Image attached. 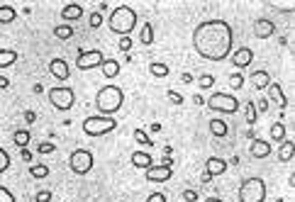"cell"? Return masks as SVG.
Here are the masks:
<instances>
[{
	"instance_id": "cell-16",
	"label": "cell",
	"mask_w": 295,
	"mask_h": 202,
	"mask_svg": "<svg viewBox=\"0 0 295 202\" xmlns=\"http://www.w3.org/2000/svg\"><path fill=\"white\" fill-rule=\"evenodd\" d=\"M251 85H254L256 90H266V88L271 85L268 71H254V73H251Z\"/></svg>"
},
{
	"instance_id": "cell-27",
	"label": "cell",
	"mask_w": 295,
	"mask_h": 202,
	"mask_svg": "<svg viewBox=\"0 0 295 202\" xmlns=\"http://www.w3.org/2000/svg\"><path fill=\"white\" fill-rule=\"evenodd\" d=\"M54 37L56 39H71L74 37V27L71 25H56L54 27Z\"/></svg>"
},
{
	"instance_id": "cell-9",
	"label": "cell",
	"mask_w": 295,
	"mask_h": 202,
	"mask_svg": "<svg viewBox=\"0 0 295 202\" xmlns=\"http://www.w3.org/2000/svg\"><path fill=\"white\" fill-rule=\"evenodd\" d=\"M103 61H105L103 51H98V49H90V51H80V54H78V61H76V66L80 68V71H90V68L103 66Z\"/></svg>"
},
{
	"instance_id": "cell-31",
	"label": "cell",
	"mask_w": 295,
	"mask_h": 202,
	"mask_svg": "<svg viewBox=\"0 0 295 202\" xmlns=\"http://www.w3.org/2000/svg\"><path fill=\"white\" fill-rule=\"evenodd\" d=\"M154 42V27H151V22H147L144 27H142V44H151Z\"/></svg>"
},
{
	"instance_id": "cell-7",
	"label": "cell",
	"mask_w": 295,
	"mask_h": 202,
	"mask_svg": "<svg viewBox=\"0 0 295 202\" xmlns=\"http://www.w3.org/2000/svg\"><path fill=\"white\" fill-rule=\"evenodd\" d=\"M49 102L56 107V110H61V112H66V110H71L76 102V95L71 88H64V85H56V88H49Z\"/></svg>"
},
{
	"instance_id": "cell-25",
	"label": "cell",
	"mask_w": 295,
	"mask_h": 202,
	"mask_svg": "<svg viewBox=\"0 0 295 202\" xmlns=\"http://www.w3.org/2000/svg\"><path fill=\"white\" fill-rule=\"evenodd\" d=\"M15 17H17L15 7H10V5H0V25H10V22H15Z\"/></svg>"
},
{
	"instance_id": "cell-32",
	"label": "cell",
	"mask_w": 295,
	"mask_h": 202,
	"mask_svg": "<svg viewBox=\"0 0 295 202\" xmlns=\"http://www.w3.org/2000/svg\"><path fill=\"white\" fill-rule=\"evenodd\" d=\"M7 168H10V156H7V151L0 146V176H2Z\"/></svg>"
},
{
	"instance_id": "cell-22",
	"label": "cell",
	"mask_w": 295,
	"mask_h": 202,
	"mask_svg": "<svg viewBox=\"0 0 295 202\" xmlns=\"http://www.w3.org/2000/svg\"><path fill=\"white\" fill-rule=\"evenodd\" d=\"M278 158H281L283 163L293 161V141H291V139L281 141V151H278Z\"/></svg>"
},
{
	"instance_id": "cell-30",
	"label": "cell",
	"mask_w": 295,
	"mask_h": 202,
	"mask_svg": "<svg viewBox=\"0 0 295 202\" xmlns=\"http://www.w3.org/2000/svg\"><path fill=\"white\" fill-rule=\"evenodd\" d=\"M244 115H246V122H249V125H254V122H256V107H254V102H251V100H246V102H244Z\"/></svg>"
},
{
	"instance_id": "cell-26",
	"label": "cell",
	"mask_w": 295,
	"mask_h": 202,
	"mask_svg": "<svg viewBox=\"0 0 295 202\" xmlns=\"http://www.w3.org/2000/svg\"><path fill=\"white\" fill-rule=\"evenodd\" d=\"M149 73H151L154 78H166V76L171 73V68L166 66V64H159V61H154V64H149Z\"/></svg>"
},
{
	"instance_id": "cell-5",
	"label": "cell",
	"mask_w": 295,
	"mask_h": 202,
	"mask_svg": "<svg viewBox=\"0 0 295 202\" xmlns=\"http://www.w3.org/2000/svg\"><path fill=\"white\" fill-rule=\"evenodd\" d=\"M115 129H117V120L115 117L95 115V117H85L83 120V132L88 136H103L107 132H115Z\"/></svg>"
},
{
	"instance_id": "cell-47",
	"label": "cell",
	"mask_w": 295,
	"mask_h": 202,
	"mask_svg": "<svg viewBox=\"0 0 295 202\" xmlns=\"http://www.w3.org/2000/svg\"><path fill=\"white\" fill-rule=\"evenodd\" d=\"M25 120H27V122H34V112H25Z\"/></svg>"
},
{
	"instance_id": "cell-34",
	"label": "cell",
	"mask_w": 295,
	"mask_h": 202,
	"mask_svg": "<svg viewBox=\"0 0 295 202\" xmlns=\"http://www.w3.org/2000/svg\"><path fill=\"white\" fill-rule=\"evenodd\" d=\"M134 139H137L139 144H144V146H151V144H154V141L149 139V134L144 132V129H134Z\"/></svg>"
},
{
	"instance_id": "cell-48",
	"label": "cell",
	"mask_w": 295,
	"mask_h": 202,
	"mask_svg": "<svg viewBox=\"0 0 295 202\" xmlns=\"http://www.w3.org/2000/svg\"><path fill=\"white\" fill-rule=\"evenodd\" d=\"M0 88H7V78H2V76H0Z\"/></svg>"
},
{
	"instance_id": "cell-29",
	"label": "cell",
	"mask_w": 295,
	"mask_h": 202,
	"mask_svg": "<svg viewBox=\"0 0 295 202\" xmlns=\"http://www.w3.org/2000/svg\"><path fill=\"white\" fill-rule=\"evenodd\" d=\"M29 176H32V178H37V180H42V178H47V176H49V168H47L44 163H34V166L29 168Z\"/></svg>"
},
{
	"instance_id": "cell-18",
	"label": "cell",
	"mask_w": 295,
	"mask_h": 202,
	"mask_svg": "<svg viewBox=\"0 0 295 202\" xmlns=\"http://www.w3.org/2000/svg\"><path fill=\"white\" fill-rule=\"evenodd\" d=\"M132 166L147 171V168H151L154 163H151V156H149L147 151H134V153H132Z\"/></svg>"
},
{
	"instance_id": "cell-21",
	"label": "cell",
	"mask_w": 295,
	"mask_h": 202,
	"mask_svg": "<svg viewBox=\"0 0 295 202\" xmlns=\"http://www.w3.org/2000/svg\"><path fill=\"white\" fill-rule=\"evenodd\" d=\"M100 68H103V76H105V78H115V76L120 73V64H117L115 59H105Z\"/></svg>"
},
{
	"instance_id": "cell-49",
	"label": "cell",
	"mask_w": 295,
	"mask_h": 202,
	"mask_svg": "<svg viewBox=\"0 0 295 202\" xmlns=\"http://www.w3.org/2000/svg\"><path fill=\"white\" fill-rule=\"evenodd\" d=\"M205 202H224V200H220V198H208Z\"/></svg>"
},
{
	"instance_id": "cell-36",
	"label": "cell",
	"mask_w": 295,
	"mask_h": 202,
	"mask_svg": "<svg viewBox=\"0 0 295 202\" xmlns=\"http://www.w3.org/2000/svg\"><path fill=\"white\" fill-rule=\"evenodd\" d=\"M213 83H215V76H210V73L200 76V88H213Z\"/></svg>"
},
{
	"instance_id": "cell-42",
	"label": "cell",
	"mask_w": 295,
	"mask_h": 202,
	"mask_svg": "<svg viewBox=\"0 0 295 202\" xmlns=\"http://www.w3.org/2000/svg\"><path fill=\"white\" fill-rule=\"evenodd\" d=\"M254 107H259V112H268V100H266V98H261V100H259V105H254Z\"/></svg>"
},
{
	"instance_id": "cell-28",
	"label": "cell",
	"mask_w": 295,
	"mask_h": 202,
	"mask_svg": "<svg viewBox=\"0 0 295 202\" xmlns=\"http://www.w3.org/2000/svg\"><path fill=\"white\" fill-rule=\"evenodd\" d=\"M12 141H15L20 149H27V144H29V132H27V129H17V132L12 134Z\"/></svg>"
},
{
	"instance_id": "cell-23",
	"label": "cell",
	"mask_w": 295,
	"mask_h": 202,
	"mask_svg": "<svg viewBox=\"0 0 295 202\" xmlns=\"http://www.w3.org/2000/svg\"><path fill=\"white\" fill-rule=\"evenodd\" d=\"M268 134H271V139H273V141H286L288 132H286V125H283V122H273Z\"/></svg>"
},
{
	"instance_id": "cell-24",
	"label": "cell",
	"mask_w": 295,
	"mask_h": 202,
	"mask_svg": "<svg viewBox=\"0 0 295 202\" xmlns=\"http://www.w3.org/2000/svg\"><path fill=\"white\" fill-rule=\"evenodd\" d=\"M15 61H17V51H12V49H0V68L12 66Z\"/></svg>"
},
{
	"instance_id": "cell-15",
	"label": "cell",
	"mask_w": 295,
	"mask_h": 202,
	"mask_svg": "<svg viewBox=\"0 0 295 202\" xmlns=\"http://www.w3.org/2000/svg\"><path fill=\"white\" fill-rule=\"evenodd\" d=\"M249 153H251L254 158H266V156H271V144L264 141V139H254Z\"/></svg>"
},
{
	"instance_id": "cell-14",
	"label": "cell",
	"mask_w": 295,
	"mask_h": 202,
	"mask_svg": "<svg viewBox=\"0 0 295 202\" xmlns=\"http://www.w3.org/2000/svg\"><path fill=\"white\" fill-rule=\"evenodd\" d=\"M273 32H276V25H273L271 20H256V22H254V34H256L259 39H268Z\"/></svg>"
},
{
	"instance_id": "cell-33",
	"label": "cell",
	"mask_w": 295,
	"mask_h": 202,
	"mask_svg": "<svg viewBox=\"0 0 295 202\" xmlns=\"http://www.w3.org/2000/svg\"><path fill=\"white\" fill-rule=\"evenodd\" d=\"M229 85H232L234 90H239V88L244 85V76H241V73H232V76H229Z\"/></svg>"
},
{
	"instance_id": "cell-41",
	"label": "cell",
	"mask_w": 295,
	"mask_h": 202,
	"mask_svg": "<svg viewBox=\"0 0 295 202\" xmlns=\"http://www.w3.org/2000/svg\"><path fill=\"white\" fill-rule=\"evenodd\" d=\"M120 49H122V51H130V49H132V39H130V37L120 39Z\"/></svg>"
},
{
	"instance_id": "cell-38",
	"label": "cell",
	"mask_w": 295,
	"mask_h": 202,
	"mask_svg": "<svg viewBox=\"0 0 295 202\" xmlns=\"http://www.w3.org/2000/svg\"><path fill=\"white\" fill-rule=\"evenodd\" d=\"M166 98H168L173 105H181V102H183V95H178L176 90H168V93H166Z\"/></svg>"
},
{
	"instance_id": "cell-1",
	"label": "cell",
	"mask_w": 295,
	"mask_h": 202,
	"mask_svg": "<svg viewBox=\"0 0 295 202\" xmlns=\"http://www.w3.org/2000/svg\"><path fill=\"white\" fill-rule=\"evenodd\" d=\"M193 47L208 61H224L234 47V32L227 20H205L193 29Z\"/></svg>"
},
{
	"instance_id": "cell-11",
	"label": "cell",
	"mask_w": 295,
	"mask_h": 202,
	"mask_svg": "<svg viewBox=\"0 0 295 202\" xmlns=\"http://www.w3.org/2000/svg\"><path fill=\"white\" fill-rule=\"evenodd\" d=\"M49 73H52L56 80H69V78H71L69 64H66L64 59H52V61H49Z\"/></svg>"
},
{
	"instance_id": "cell-20",
	"label": "cell",
	"mask_w": 295,
	"mask_h": 202,
	"mask_svg": "<svg viewBox=\"0 0 295 202\" xmlns=\"http://www.w3.org/2000/svg\"><path fill=\"white\" fill-rule=\"evenodd\" d=\"M266 90H268V95H271L276 102H281V107H286V105H288V100H286V95H283V88H281L278 83H271Z\"/></svg>"
},
{
	"instance_id": "cell-12",
	"label": "cell",
	"mask_w": 295,
	"mask_h": 202,
	"mask_svg": "<svg viewBox=\"0 0 295 202\" xmlns=\"http://www.w3.org/2000/svg\"><path fill=\"white\" fill-rule=\"evenodd\" d=\"M171 168L168 166H151V168H147V180H151V183H166L168 178H171Z\"/></svg>"
},
{
	"instance_id": "cell-17",
	"label": "cell",
	"mask_w": 295,
	"mask_h": 202,
	"mask_svg": "<svg viewBox=\"0 0 295 202\" xmlns=\"http://www.w3.org/2000/svg\"><path fill=\"white\" fill-rule=\"evenodd\" d=\"M80 17H83V5H78V2L66 5V7L61 10V20H66V25H69L71 20H80Z\"/></svg>"
},
{
	"instance_id": "cell-43",
	"label": "cell",
	"mask_w": 295,
	"mask_h": 202,
	"mask_svg": "<svg viewBox=\"0 0 295 202\" xmlns=\"http://www.w3.org/2000/svg\"><path fill=\"white\" fill-rule=\"evenodd\" d=\"M183 198H186L188 202H195V200H198V193H195V190H186V193H183Z\"/></svg>"
},
{
	"instance_id": "cell-44",
	"label": "cell",
	"mask_w": 295,
	"mask_h": 202,
	"mask_svg": "<svg viewBox=\"0 0 295 202\" xmlns=\"http://www.w3.org/2000/svg\"><path fill=\"white\" fill-rule=\"evenodd\" d=\"M37 200H39V202H47V200H52V193H47V190H42V193L37 195Z\"/></svg>"
},
{
	"instance_id": "cell-19",
	"label": "cell",
	"mask_w": 295,
	"mask_h": 202,
	"mask_svg": "<svg viewBox=\"0 0 295 202\" xmlns=\"http://www.w3.org/2000/svg\"><path fill=\"white\" fill-rule=\"evenodd\" d=\"M208 127H210V134H213V136H227V134H229V127H227V122H224V120H220V117H213Z\"/></svg>"
},
{
	"instance_id": "cell-46",
	"label": "cell",
	"mask_w": 295,
	"mask_h": 202,
	"mask_svg": "<svg viewBox=\"0 0 295 202\" xmlns=\"http://www.w3.org/2000/svg\"><path fill=\"white\" fill-rule=\"evenodd\" d=\"M181 78H183V83H190V80H193V76H190V73H183Z\"/></svg>"
},
{
	"instance_id": "cell-35",
	"label": "cell",
	"mask_w": 295,
	"mask_h": 202,
	"mask_svg": "<svg viewBox=\"0 0 295 202\" xmlns=\"http://www.w3.org/2000/svg\"><path fill=\"white\" fill-rule=\"evenodd\" d=\"M88 22H90V27H93V29H98V27L103 25V15H100V12H90Z\"/></svg>"
},
{
	"instance_id": "cell-40",
	"label": "cell",
	"mask_w": 295,
	"mask_h": 202,
	"mask_svg": "<svg viewBox=\"0 0 295 202\" xmlns=\"http://www.w3.org/2000/svg\"><path fill=\"white\" fill-rule=\"evenodd\" d=\"M54 149H56V146H54L52 141H49V144H47V141H44V144H39V153H52Z\"/></svg>"
},
{
	"instance_id": "cell-10",
	"label": "cell",
	"mask_w": 295,
	"mask_h": 202,
	"mask_svg": "<svg viewBox=\"0 0 295 202\" xmlns=\"http://www.w3.org/2000/svg\"><path fill=\"white\" fill-rule=\"evenodd\" d=\"M224 171H227V161H224V158H217V156H213V158H208V163H205L203 180L208 183V180H213L215 176H222Z\"/></svg>"
},
{
	"instance_id": "cell-6",
	"label": "cell",
	"mask_w": 295,
	"mask_h": 202,
	"mask_svg": "<svg viewBox=\"0 0 295 202\" xmlns=\"http://www.w3.org/2000/svg\"><path fill=\"white\" fill-rule=\"evenodd\" d=\"M208 107L213 112H224V115H234L239 112V100L229 93H213L208 98Z\"/></svg>"
},
{
	"instance_id": "cell-39",
	"label": "cell",
	"mask_w": 295,
	"mask_h": 202,
	"mask_svg": "<svg viewBox=\"0 0 295 202\" xmlns=\"http://www.w3.org/2000/svg\"><path fill=\"white\" fill-rule=\"evenodd\" d=\"M147 202H166V195L163 193H151L147 198Z\"/></svg>"
},
{
	"instance_id": "cell-3",
	"label": "cell",
	"mask_w": 295,
	"mask_h": 202,
	"mask_svg": "<svg viewBox=\"0 0 295 202\" xmlns=\"http://www.w3.org/2000/svg\"><path fill=\"white\" fill-rule=\"evenodd\" d=\"M107 27L110 32L115 34H122V37H130V32L137 27V12L130 7V5H117L110 17H107Z\"/></svg>"
},
{
	"instance_id": "cell-37",
	"label": "cell",
	"mask_w": 295,
	"mask_h": 202,
	"mask_svg": "<svg viewBox=\"0 0 295 202\" xmlns=\"http://www.w3.org/2000/svg\"><path fill=\"white\" fill-rule=\"evenodd\" d=\"M0 202H15V195L5 185H0Z\"/></svg>"
},
{
	"instance_id": "cell-13",
	"label": "cell",
	"mask_w": 295,
	"mask_h": 202,
	"mask_svg": "<svg viewBox=\"0 0 295 202\" xmlns=\"http://www.w3.org/2000/svg\"><path fill=\"white\" fill-rule=\"evenodd\" d=\"M251 61H254V51H251L249 47H241V49H237V51L232 54V64L237 68H246Z\"/></svg>"
},
{
	"instance_id": "cell-45",
	"label": "cell",
	"mask_w": 295,
	"mask_h": 202,
	"mask_svg": "<svg viewBox=\"0 0 295 202\" xmlns=\"http://www.w3.org/2000/svg\"><path fill=\"white\" fill-rule=\"evenodd\" d=\"M22 158H25V161H32V153H29V149H22Z\"/></svg>"
},
{
	"instance_id": "cell-8",
	"label": "cell",
	"mask_w": 295,
	"mask_h": 202,
	"mask_svg": "<svg viewBox=\"0 0 295 202\" xmlns=\"http://www.w3.org/2000/svg\"><path fill=\"white\" fill-rule=\"evenodd\" d=\"M69 168L74 171L76 176H85L93 171V153L88 149H76L74 153L69 156Z\"/></svg>"
},
{
	"instance_id": "cell-4",
	"label": "cell",
	"mask_w": 295,
	"mask_h": 202,
	"mask_svg": "<svg viewBox=\"0 0 295 202\" xmlns=\"http://www.w3.org/2000/svg\"><path fill=\"white\" fill-rule=\"evenodd\" d=\"M266 200V183L259 176H251L239 188V202H264Z\"/></svg>"
},
{
	"instance_id": "cell-2",
	"label": "cell",
	"mask_w": 295,
	"mask_h": 202,
	"mask_svg": "<svg viewBox=\"0 0 295 202\" xmlns=\"http://www.w3.org/2000/svg\"><path fill=\"white\" fill-rule=\"evenodd\" d=\"M122 102H125V93L117 85H105L95 95V107H98V112L103 117H112L122 107Z\"/></svg>"
}]
</instances>
